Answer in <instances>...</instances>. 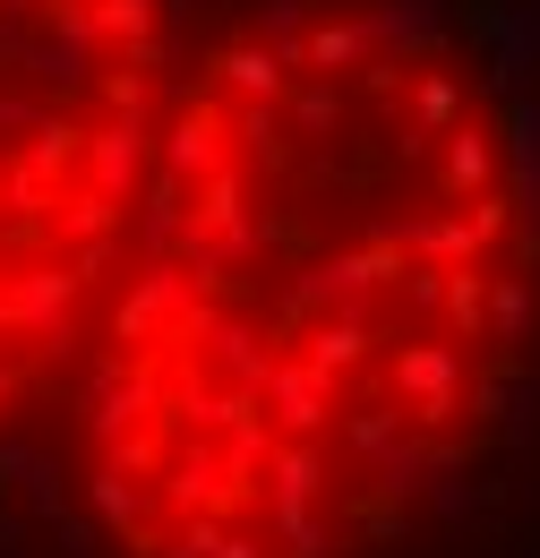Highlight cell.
Segmentation results:
<instances>
[{"label":"cell","mask_w":540,"mask_h":558,"mask_svg":"<svg viewBox=\"0 0 540 558\" xmlns=\"http://www.w3.org/2000/svg\"><path fill=\"white\" fill-rule=\"evenodd\" d=\"M172 77L163 0H0V421L86 369Z\"/></svg>","instance_id":"7a4b0ae2"},{"label":"cell","mask_w":540,"mask_h":558,"mask_svg":"<svg viewBox=\"0 0 540 558\" xmlns=\"http://www.w3.org/2000/svg\"><path fill=\"white\" fill-rule=\"evenodd\" d=\"M540 207L480 61L309 0L206 44L86 344L121 558H369L532 369Z\"/></svg>","instance_id":"6da1fadb"}]
</instances>
